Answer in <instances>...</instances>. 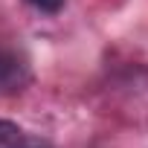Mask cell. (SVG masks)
Returning a JSON list of instances; mask_svg holds the SVG:
<instances>
[{"mask_svg":"<svg viewBox=\"0 0 148 148\" xmlns=\"http://www.w3.org/2000/svg\"><path fill=\"white\" fill-rule=\"evenodd\" d=\"M0 148H49V145L21 131L15 122H0Z\"/></svg>","mask_w":148,"mask_h":148,"instance_id":"2","label":"cell"},{"mask_svg":"<svg viewBox=\"0 0 148 148\" xmlns=\"http://www.w3.org/2000/svg\"><path fill=\"white\" fill-rule=\"evenodd\" d=\"M29 6H35L38 12H47V15H55V12H61V6H64V0H26Z\"/></svg>","mask_w":148,"mask_h":148,"instance_id":"3","label":"cell"},{"mask_svg":"<svg viewBox=\"0 0 148 148\" xmlns=\"http://www.w3.org/2000/svg\"><path fill=\"white\" fill-rule=\"evenodd\" d=\"M26 82H29L26 61L15 49L0 47V93H18V90H23Z\"/></svg>","mask_w":148,"mask_h":148,"instance_id":"1","label":"cell"}]
</instances>
